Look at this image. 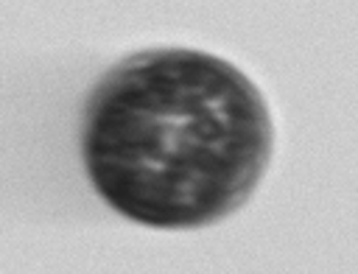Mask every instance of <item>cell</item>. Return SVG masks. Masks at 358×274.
I'll use <instances>...</instances> for the list:
<instances>
[{
	"instance_id": "obj_1",
	"label": "cell",
	"mask_w": 358,
	"mask_h": 274,
	"mask_svg": "<svg viewBox=\"0 0 358 274\" xmlns=\"http://www.w3.org/2000/svg\"><path fill=\"white\" fill-rule=\"evenodd\" d=\"M266 109L235 67L154 53L117 67L87 123V168L120 212L196 224L235 207L268 151Z\"/></svg>"
}]
</instances>
